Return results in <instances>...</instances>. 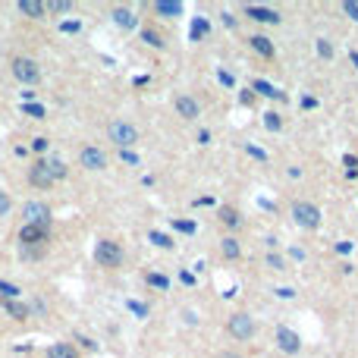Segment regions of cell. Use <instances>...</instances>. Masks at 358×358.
<instances>
[{
	"instance_id": "ba28073f",
	"label": "cell",
	"mask_w": 358,
	"mask_h": 358,
	"mask_svg": "<svg viewBox=\"0 0 358 358\" xmlns=\"http://www.w3.org/2000/svg\"><path fill=\"white\" fill-rule=\"evenodd\" d=\"M28 183H32L35 189H51V186L57 183L54 173H51V167H48V161H38V163H35L32 173H28Z\"/></svg>"
},
{
	"instance_id": "8d00e7d4",
	"label": "cell",
	"mask_w": 358,
	"mask_h": 358,
	"mask_svg": "<svg viewBox=\"0 0 358 358\" xmlns=\"http://www.w3.org/2000/svg\"><path fill=\"white\" fill-rule=\"evenodd\" d=\"M267 264H271L274 271H283V258L280 255H267Z\"/></svg>"
},
{
	"instance_id": "cb8c5ba5",
	"label": "cell",
	"mask_w": 358,
	"mask_h": 358,
	"mask_svg": "<svg viewBox=\"0 0 358 358\" xmlns=\"http://www.w3.org/2000/svg\"><path fill=\"white\" fill-rule=\"evenodd\" d=\"M51 173H54V179H66V167H63V161H57V157H51L48 161Z\"/></svg>"
},
{
	"instance_id": "f546056e",
	"label": "cell",
	"mask_w": 358,
	"mask_h": 358,
	"mask_svg": "<svg viewBox=\"0 0 358 358\" xmlns=\"http://www.w3.org/2000/svg\"><path fill=\"white\" fill-rule=\"evenodd\" d=\"M264 126L271 129V132H277L280 129V114H264Z\"/></svg>"
},
{
	"instance_id": "9c48e42d",
	"label": "cell",
	"mask_w": 358,
	"mask_h": 358,
	"mask_svg": "<svg viewBox=\"0 0 358 358\" xmlns=\"http://www.w3.org/2000/svg\"><path fill=\"white\" fill-rule=\"evenodd\" d=\"M173 107H176V114L183 116V120H198V116H202V104H198L195 98H189V95H179L173 101Z\"/></svg>"
},
{
	"instance_id": "9a60e30c",
	"label": "cell",
	"mask_w": 358,
	"mask_h": 358,
	"mask_svg": "<svg viewBox=\"0 0 358 358\" xmlns=\"http://www.w3.org/2000/svg\"><path fill=\"white\" fill-rule=\"evenodd\" d=\"M249 44H251V48H255L261 57H274V41H271V38H264V35H251Z\"/></svg>"
},
{
	"instance_id": "ab89813d",
	"label": "cell",
	"mask_w": 358,
	"mask_h": 358,
	"mask_svg": "<svg viewBox=\"0 0 358 358\" xmlns=\"http://www.w3.org/2000/svg\"><path fill=\"white\" fill-rule=\"evenodd\" d=\"M302 107H305V110H311V107H318V101H314V98H308V95H305V98H302Z\"/></svg>"
},
{
	"instance_id": "e0dca14e",
	"label": "cell",
	"mask_w": 358,
	"mask_h": 358,
	"mask_svg": "<svg viewBox=\"0 0 358 358\" xmlns=\"http://www.w3.org/2000/svg\"><path fill=\"white\" fill-rule=\"evenodd\" d=\"M251 88H255V91H258V95H264V98H277V101H283V91H280V88H274L271 85V82H264V79H258L255 82V85H251Z\"/></svg>"
},
{
	"instance_id": "4316f807",
	"label": "cell",
	"mask_w": 358,
	"mask_h": 358,
	"mask_svg": "<svg viewBox=\"0 0 358 358\" xmlns=\"http://www.w3.org/2000/svg\"><path fill=\"white\" fill-rule=\"evenodd\" d=\"M120 161H123V163H129V167H138V163H142V161H138L136 151H120Z\"/></svg>"
},
{
	"instance_id": "7c38bea8",
	"label": "cell",
	"mask_w": 358,
	"mask_h": 358,
	"mask_svg": "<svg viewBox=\"0 0 358 358\" xmlns=\"http://www.w3.org/2000/svg\"><path fill=\"white\" fill-rule=\"evenodd\" d=\"M19 13H26L28 19H41V16L48 13L41 0H19Z\"/></svg>"
},
{
	"instance_id": "8992f818",
	"label": "cell",
	"mask_w": 358,
	"mask_h": 358,
	"mask_svg": "<svg viewBox=\"0 0 358 358\" xmlns=\"http://www.w3.org/2000/svg\"><path fill=\"white\" fill-rule=\"evenodd\" d=\"M22 217H26V223H35V226H48L51 223V208L44 202H26Z\"/></svg>"
},
{
	"instance_id": "6da1fadb",
	"label": "cell",
	"mask_w": 358,
	"mask_h": 358,
	"mask_svg": "<svg viewBox=\"0 0 358 358\" xmlns=\"http://www.w3.org/2000/svg\"><path fill=\"white\" fill-rule=\"evenodd\" d=\"M107 136H110V142H114L120 151H129L132 145H138V129L132 126V123H126V120H114V123H110Z\"/></svg>"
},
{
	"instance_id": "4dcf8cb0",
	"label": "cell",
	"mask_w": 358,
	"mask_h": 358,
	"mask_svg": "<svg viewBox=\"0 0 358 358\" xmlns=\"http://www.w3.org/2000/svg\"><path fill=\"white\" fill-rule=\"evenodd\" d=\"M173 226H176L179 233H189V236L195 233V223H192V220H173Z\"/></svg>"
},
{
	"instance_id": "60d3db41",
	"label": "cell",
	"mask_w": 358,
	"mask_h": 358,
	"mask_svg": "<svg viewBox=\"0 0 358 358\" xmlns=\"http://www.w3.org/2000/svg\"><path fill=\"white\" fill-rule=\"evenodd\" d=\"M198 142H202V145H211V132H208V129H202V132H198Z\"/></svg>"
},
{
	"instance_id": "52a82bcc",
	"label": "cell",
	"mask_w": 358,
	"mask_h": 358,
	"mask_svg": "<svg viewBox=\"0 0 358 358\" xmlns=\"http://www.w3.org/2000/svg\"><path fill=\"white\" fill-rule=\"evenodd\" d=\"M79 163L85 170H107V154L101 148H95V145H88V148L79 151Z\"/></svg>"
},
{
	"instance_id": "277c9868",
	"label": "cell",
	"mask_w": 358,
	"mask_h": 358,
	"mask_svg": "<svg viewBox=\"0 0 358 358\" xmlns=\"http://www.w3.org/2000/svg\"><path fill=\"white\" fill-rule=\"evenodd\" d=\"M292 217H296V223L302 226V230H318L321 226V211L314 208L311 202H296L292 204Z\"/></svg>"
},
{
	"instance_id": "d6986e66",
	"label": "cell",
	"mask_w": 358,
	"mask_h": 358,
	"mask_svg": "<svg viewBox=\"0 0 358 358\" xmlns=\"http://www.w3.org/2000/svg\"><path fill=\"white\" fill-rule=\"evenodd\" d=\"M114 19H116V26H123V28H136V16L129 13L126 7H116L114 10Z\"/></svg>"
},
{
	"instance_id": "7bdbcfd3",
	"label": "cell",
	"mask_w": 358,
	"mask_h": 358,
	"mask_svg": "<svg viewBox=\"0 0 358 358\" xmlns=\"http://www.w3.org/2000/svg\"><path fill=\"white\" fill-rule=\"evenodd\" d=\"M249 154H255L258 161H267V154H264V151H258V148H251V145H249Z\"/></svg>"
},
{
	"instance_id": "f6af8a7d",
	"label": "cell",
	"mask_w": 358,
	"mask_h": 358,
	"mask_svg": "<svg viewBox=\"0 0 358 358\" xmlns=\"http://www.w3.org/2000/svg\"><path fill=\"white\" fill-rule=\"evenodd\" d=\"M349 60L355 63V69H358V51H352V54H349Z\"/></svg>"
},
{
	"instance_id": "d590c367",
	"label": "cell",
	"mask_w": 358,
	"mask_h": 358,
	"mask_svg": "<svg viewBox=\"0 0 358 358\" xmlns=\"http://www.w3.org/2000/svg\"><path fill=\"white\" fill-rule=\"evenodd\" d=\"M142 35H145V41H148V44H154V48H161V44H163V41H161V38H157V35H154V32H151V28H145V32H142Z\"/></svg>"
},
{
	"instance_id": "7402d4cb",
	"label": "cell",
	"mask_w": 358,
	"mask_h": 358,
	"mask_svg": "<svg viewBox=\"0 0 358 358\" xmlns=\"http://www.w3.org/2000/svg\"><path fill=\"white\" fill-rule=\"evenodd\" d=\"M7 311H10V318H16V321H26L28 318V308H26V305H19V302H7Z\"/></svg>"
},
{
	"instance_id": "5b68a950",
	"label": "cell",
	"mask_w": 358,
	"mask_h": 358,
	"mask_svg": "<svg viewBox=\"0 0 358 358\" xmlns=\"http://www.w3.org/2000/svg\"><path fill=\"white\" fill-rule=\"evenodd\" d=\"M226 330H230V337H233V339L245 343V339L255 337V318H251V314H245V311H239V314H233V318H230Z\"/></svg>"
},
{
	"instance_id": "836d02e7",
	"label": "cell",
	"mask_w": 358,
	"mask_h": 358,
	"mask_svg": "<svg viewBox=\"0 0 358 358\" xmlns=\"http://www.w3.org/2000/svg\"><path fill=\"white\" fill-rule=\"evenodd\" d=\"M32 151H35V154H44V151H48V138H35Z\"/></svg>"
},
{
	"instance_id": "8fae6325",
	"label": "cell",
	"mask_w": 358,
	"mask_h": 358,
	"mask_svg": "<svg viewBox=\"0 0 358 358\" xmlns=\"http://www.w3.org/2000/svg\"><path fill=\"white\" fill-rule=\"evenodd\" d=\"M19 239H22V245H38V242H44L48 239V226H35V223H26L19 230Z\"/></svg>"
},
{
	"instance_id": "484cf974",
	"label": "cell",
	"mask_w": 358,
	"mask_h": 358,
	"mask_svg": "<svg viewBox=\"0 0 358 358\" xmlns=\"http://www.w3.org/2000/svg\"><path fill=\"white\" fill-rule=\"evenodd\" d=\"M220 220L226 223V226H239V214H236L233 208H223V211H220Z\"/></svg>"
},
{
	"instance_id": "ee69618b",
	"label": "cell",
	"mask_w": 358,
	"mask_h": 358,
	"mask_svg": "<svg viewBox=\"0 0 358 358\" xmlns=\"http://www.w3.org/2000/svg\"><path fill=\"white\" fill-rule=\"evenodd\" d=\"M220 358H242V355H239V352H223Z\"/></svg>"
},
{
	"instance_id": "d4e9b609",
	"label": "cell",
	"mask_w": 358,
	"mask_h": 358,
	"mask_svg": "<svg viewBox=\"0 0 358 358\" xmlns=\"http://www.w3.org/2000/svg\"><path fill=\"white\" fill-rule=\"evenodd\" d=\"M145 280H148V286H154V289H167L170 286V280L163 277V274H148Z\"/></svg>"
},
{
	"instance_id": "44dd1931",
	"label": "cell",
	"mask_w": 358,
	"mask_h": 358,
	"mask_svg": "<svg viewBox=\"0 0 358 358\" xmlns=\"http://www.w3.org/2000/svg\"><path fill=\"white\" fill-rule=\"evenodd\" d=\"M148 239L157 245V249H173V239H170L167 233H161V230H151V233H148Z\"/></svg>"
},
{
	"instance_id": "1f68e13d",
	"label": "cell",
	"mask_w": 358,
	"mask_h": 358,
	"mask_svg": "<svg viewBox=\"0 0 358 358\" xmlns=\"http://www.w3.org/2000/svg\"><path fill=\"white\" fill-rule=\"evenodd\" d=\"M343 10L349 13V19H355V22H358V3H355V0H346Z\"/></svg>"
},
{
	"instance_id": "4fadbf2b",
	"label": "cell",
	"mask_w": 358,
	"mask_h": 358,
	"mask_svg": "<svg viewBox=\"0 0 358 358\" xmlns=\"http://www.w3.org/2000/svg\"><path fill=\"white\" fill-rule=\"evenodd\" d=\"M245 13H249L255 22H280V16L274 13L271 7H245Z\"/></svg>"
},
{
	"instance_id": "7a4b0ae2",
	"label": "cell",
	"mask_w": 358,
	"mask_h": 358,
	"mask_svg": "<svg viewBox=\"0 0 358 358\" xmlns=\"http://www.w3.org/2000/svg\"><path fill=\"white\" fill-rule=\"evenodd\" d=\"M10 69H13V79H19L22 85L41 82V66H38V60H32V57H13Z\"/></svg>"
},
{
	"instance_id": "f35d334b",
	"label": "cell",
	"mask_w": 358,
	"mask_h": 358,
	"mask_svg": "<svg viewBox=\"0 0 358 358\" xmlns=\"http://www.w3.org/2000/svg\"><path fill=\"white\" fill-rule=\"evenodd\" d=\"M277 296H280V298H292V296H296V289H289V286H280Z\"/></svg>"
},
{
	"instance_id": "ac0fdd59",
	"label": "cell",
	"mask_w": 358,
	"mask_h": 358,
	"mask_svg": "<svg viewBox=\"0 0 358 358\" xmlns=\"http://www.w3.org/2000/svg\"><path fill=\"white\" fill-rule=\"evenodd\" d=\"M48 358H79V352H75L69 343H54L48 349Z\"/></svg>"
},
{
	"instance_id": "e575fe53",
	"label": "cell",
	"mask_w": 358,
	"mask_h": 358,
	"mask_svg": "<svg viewBox=\"0 0 358 358\" xmlns=\"http://www.w3.org/2000/svg\"><path fill=\"white\" fill-rule=\"evenodd\" d=\"M208 28H211V26H208L204 19H195V32H192V38H202V35L208 32Z\"/></svg>"
},
{
	"instance_id": "30bf717a",
	"label": "cell",
	"mask_w": 358,
	"mask_h": 358,
	"mask_svg": "<svg viewBox=\"0 0 358 358\" xmlns=\"http://www.w3.org/2000/svg\"><path fill=\"white\" fill-rule=\"evenodd\" d=\"M277 346L286 352V355H296V352L302 349V339H298L296 330H289V327H280V330H277Z\"/></svg>"
},
{
	"instance_id": "ffe728a7",
	"label": "cell",
	"mask_w": 358,
	"mask_h": 358,
	"mask_svg": "<svg viewBox=\"0 0 358 358\" xmlns=\"http://www.w3.org/2000/svg\"><path fill=\"white\" fill-rule=\"evenodd\" d=\"M16 296H19V286L0 280V298H3V302H16Z\"/></svg>"
},
{
	"instance_id": "2e32d148",
	"label": "cell",
	"mask_w": 358,
	"mask_h": 358,
	"mask_svg": "<svg viewBox=\"0 0 358 358\" xmlns=\"http://www.w3.org/2000/svg\"><path fill=\"white\" fill-rule=\"evenodd\" d=\"M220 251H223V258H230V261H236V258L242 255V245H239V239L226 236V239L220 242Z\"/></svg>"
},
{
	"instance_id": "b9f144b4",
	"label": "cell",
	"mask_w": 358,
	"mask_h": 358,
	"mask_svg": "<svg viewBox=\"0 0 358 358\" xmlns=\"http://www.w3.org/2000/svg\"><path fill=\"white\" fill-rule=\"evenodd\" d=\"M129 308L136 311V314H148V308H145V305H138V302H132V305H129Z\"/></svg>"
},
{
	"instance_id": "74e56055",
	"label": "cell",
	"mask_w": 358,
	"mask_h": 358,
	"mask_svg": "<svg viewBox=\"0 0 358 358\" xmlns=\"http://www.w3.org/2000/svg\"><path fill=\"white\" fill-rule=\"evenodd\" d=\"M220 82H223V85H226V88H233V85H236V79H233V75L226 73V69H220Z\"/></svg>"
},
{
	"instance_id": "d6a6232c",
	"label": "cell",
	"mask_w": 358,
	"mask_h": 358,
	"mask_svg": "<svg viewBox=\"0 0 358 358\" xmlns=\"http://www.w3.org/2000/svg\"><path fill=\"white\" fill-rule=\"evenodd\" d=\"M22 110H26L28 116H38V120H41V116H44V107H41V104H26V107H22Z\"/></svg>"
},
{
	"instance_id": "603a6c76",
	"label": "cell",
	"mask_w": 358,
	"mask_h": 358,
	"mask_svg": "<svg viewBox=\"0 0 358 358\" xmlns=\"http://www.w3.org/2000/svg\"><path fill=\"white\" fill-rule=\"evenodd\" d=\"M44 10H51V13H69L73 3L69 0H51V3H44Z\"/></svg>"
},
{
	"instance_id": "5bb4252c",
	"label": "cell",
	"mask_w": 358,
	"mask_h": 358,
	"mask_svg": "<svg viewBox=\"0 0 358 358\" xmlns=\"http://www.w3.org/2000/svg\"><path fill=\"white\" fill-rule=\"evenodd\" d=\"M154 10L161 16H170V19H173V16H183V3H179V0H161V3H154Z\"/></svg>"
},
{
	"instance_id": "3957f363",
	"label": "cell",
	"mask_w": 358,
	"mask_h": 358,
	"mask_svg": "<svg viewBox=\"0 0 358 358\" xmlns=\"http://www.w3.org/2000/svg\"><path fill=\"white\" fill-rule=\"evenodd\" d=\"M95 261L101 264V267H120V264H123V249H120V242L101 239V242L95 245Z\"/></svg>"
},
{
	"instance_id": "f1b7e54d",
	"label": "cell",
	"mask_w": 358,
	"mask_h": 358,
	"mask_svg": "<svg viewBox=\"0 0 358 358\" xmlns=\"http://www.w3.org/2000/svg\"><path fill=\"white\" fill-rule=\"evenodd\" d=\"M318 54L324 57V60H330V57H333V48H330V41H327V38L318 41Z\"/></svg>"
},
{
	"instance_id": "83f0119b",
	"label": "cell",
	"mask_w": 358,
	"mask_h": 358,
	"mask_svg": "<svg viewBox=\"0 0 358 358\" xmlns=\"http://www.w3.org/2000/svg\"><path fill=\"white\" fill-rule=\"evenodd\" d=\"M10 211H13V202H10L7 192H0V217H7Z\"/></svg>"
}]
</instances>
